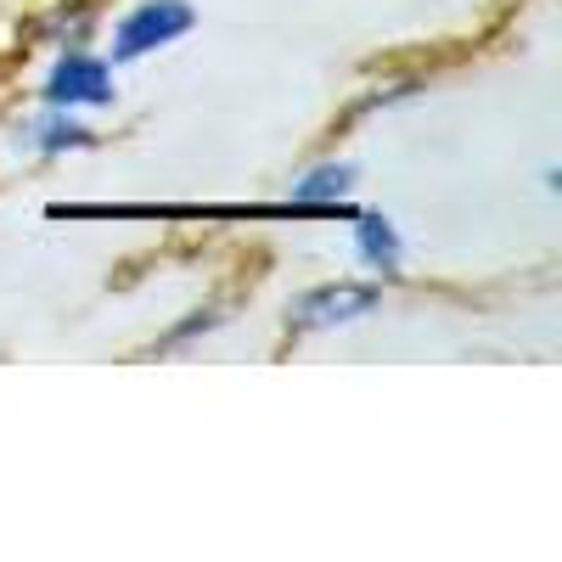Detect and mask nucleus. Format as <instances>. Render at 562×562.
Wrapping results in <instances>:
<instances>
[{"mask_svg":"<svg viewBox=\"0 0 562 562\" xmlns=\"http://www.w3.org/2000/svg\"><path fill=\"white\" fill-rule=\"evenodd\" d=\"M192 23H198V12L186 7V0H140V7L124 12L119 29H113V63H135L147 52H164V45H175Z\"/></svg>","mask_w":562,"mask_h":562,"instance_id":"1","label":"nucleus"},{"mask_svg":"<svg viewBox=\"0 0 562 562\" xmlns=\"http://www.w3.org/2000/svg\"><path fill=\"white\" fill-rule=\"evenodd\" d=\"M108 102H113V68L102 57L79 52V45H68L57 68L45 74V108L79 113V108H108Z\"/></svg>","mask_w":562,"mask_h":562,"instance_id":"3","label":"nucleus"},{"mask_svg":"<svg viewBox=\"0 0 562 562\" xmlns=\"http://www.w3.org/2000/svg\"><path fill=\"white\" fill-rule=\"evenodd\" d=\"M349 180H355L349 164H321V169H310L299 180V203H338L349 192Z\"/></svg>","mask_w":562,"mask_h":562,"instance_id":"6","label":"nucleus"},{"mask_svg":"<svg viewBox=\"0 0 562 562\" xmlns=\"http://www.w3.org/2000/svg\"><path fill=\"white\" fill-rule=\"evenodd\" d=\"M378 304H383V288H366V281H326V288H310L288 310V333H333V326L371 315Z\"/></svg>","mask_w":562,"mask_h":562,"instance_id":"2","label":"nucleus"},{"mask_svg":"<svg viewBox=\"0 0 562 562\" xmlns=\"http://www.w3.org/2000/svg\"><path fill=\"white\" fill-rule=\"evenodd\" d=\"M349 225H355V254H360L371 270H378V276H400L405 243H400L394 220H383V214H355Z\"/></svg>","mask_w":562,"mask_h":562,"instance_id":"4","label":"nucleus"},{"mask_svg":"<svg viewBox=\"0 0 562 562\" xmlns=\"http://www.w3.org/2000/svg\"><path fill=\"white\" fill-rule=\"evenodd\" d=\"M90 135L74 113H63V108H52L40 124H34V153H79V147H90Z\"/></svg>","mask_w":562,"mask_h":562,"instance_id":"5","label":"nucleus"}]
</instances>
